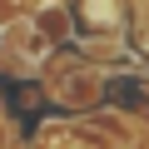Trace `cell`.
I'll return each instance as SVG.
<instances>
[{"label": "cell", "mask_w": 149, "mask_h": 149, "mask_svg": "<svg viewBox=\"0 0 149 149\" xmlns=\"http://www.w3.org/2000/svg\"><path fill=\"white\" fill-rule=\"evenodd\" d=\"M55 95H60L65 104H74V109H85V104L100 95V70H85V65H74L65 80H55Z\"/></svg>", "instance_id": "6da1fadb"}, {"label": "cell", "mask_w": 149, "mask_h": 149, "mask_svg": "<svg viewBox=\"0 0 149 149\" xmlns=\"http://www.w3.org/2000/svg\"><path fill=\"white\" fill-rule=\"evenodd\" d=\"M5 40H10V50H15V55H25V60H45V55H50V35H45L35 20L10 25V35H5Z\"/></svg>", "instance_id": "7a4b0ae2"}]
</instances>
